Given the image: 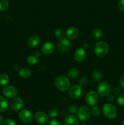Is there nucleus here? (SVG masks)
Masks as SVG:
<instances>
[{"label": "nucleus", "mask_w": 124, "mask_h": 125, "mask_svg": "<svg viewBox=\"0 0 124 125\" xmlns=\"http://www.w3.org/2000/svg\"><path fill=\"white\" fill-rule=\"evenodd\" d=\"M109 51V46L106 42L100 41L97 42L94 46L95 54L100 57L106 56Z\"/></svg>", "instance_id": "f257e3e1"}, {"label": "nucleus", "mask_w": 124, "mask_h": 125, "mask_svg": "<svg viewBox=\"0 0 124 125\" xmlns=\"http://www.w3.org/2000/svg\"><path fill=\"white\" fill-rule=\"evenodd\" d=\"M55 85L60 91L65 92L70 88L71 82L67 77L60 76L57 77L55 80Z\"/></svg>", "instance_id": "f03ea898"}, {"label": "nucleus", "mask_w": 124, "mask_h": 125, "mask_svg": "<svg viewBox=\"0 0 124 125\" xmlns=\"http://www.w3.org/2000/svg\"><path fill=\"white\" fill-rule=\"evenodd\" d=\"M102 112L104 115L109 119H114L117 115L116 108L111 103H106L103 105Z\"/></svg>", "instance_id": "7ed1b4c3"}, {"label": "nucleus", "mask_w": 124, "mask_h": 125, "mask_svg": "<svg viewBox=\"0 0 124 125\" xmlns=\"http://www.w3.org/2000/svg\"><path fill=\"white\" fill-rule=\"evenodd\" d=\"M98 100L99 97L98 94L94 90L88 92L85 96V102L89 106L93 107L96 106L98 103Z\"/></svg>", "instance_id": "20e7f679"}, {"label": "nucleus", "mask_w": 124, "mask_h": 125, "mask_svg": "<svg viewBox=\"0 0 124 125\" xmlns=\"http://www.w3.org/2000/svg\"><path fill=\"white\" fill-rule=\"evenodd\" d=\"M111 85L105 81L100 83L97 87V92L100 96L105 97L108 96L111 92Z\"/></svg>", "instance_id": "39448f33"}, {"label": "nucleus", "mask_w": 124, "mask_h": 125, "mask_svg": "<svg viewBox=\"0 0 124 125\" xmlns=\"http://www.w3.org/2000/svg\"><path fill=\"white\" fill-rule=\"evenodd\" d=\"M77 116L79 119L83 122L88 121L91 116V111L86 106H81L77 111Z\"/></svg>", "instance_id": "423d86ee"}, {"label": "nucleus", "mask_w": 124, "mask_h": 125, "mask_svg": "<svg viewBox=\"0 0 124 125\" xmlns=\"http://www.w3.org/2000/svg\"><path fill=\"white\" fill-rule=\"evenodd\" d=\"M69 96L73 99L79 98L82 95V89L79 85H74L71 87L69 90Z\"/></svg>", "instance_id": "0eeeda50"}, {"label": "nucleus", "mask_w": 124, "mask_h": 125, "mask_svg": "<svg viewBox=\"0 0 124 125\" xmlns=\"http://www.w3.org/2000/svg\"><path fill=\"white\" fill-rule=\"evenodd\" d=\"M2 94L4 96L7 98H13L15 97L18 94L17 89L12 85H8L5 87L2 90Z\"/></svg>", "instance_id": "6e6552de"}, {"label": "nucleus", "mask_w": 124, "mask_h": 125, "mask_svg": "<svg viewBox=\"0 0 124 125\" xmlns=\"http://www.w3.org/2000/svg\"><path fill=\"white\" fill-rule=\"evenodd\" d=\"M34 118L38 123L40 125H45L49 120V117L45 112L38 111L35 113Z\"/></svg>", "instance_id": "1a4fd4ad"}, {"label": "nucleus", "mask_w": 124, "mask_h": 125, "mask_svg": "<svg viewBox=\"0 0 124 125\" xmlns=\"http://www.w3.org/2000/svg\"><path fill=\"white\" fill-rule=\"evenodd\" d=\"M19 117L22 122L29 123L32 120L33 115L32 112L27 109H22L19 113Z\"/></svg>", "instance_id": "9d476101"}, {"label": "nucleus", "mask_w": 124, "mask_h": 125, "mask_svg": "<svg viewBox=\"0 0 124 125\" xmlns=\"http://www.w3.org/2000/svg\"><path fill=\"white\" fill-rule=\"evenodd\" d=\"M71 46V42L68 39H61L57 44V50L60 52H64L68 51Z\"/></svg>", "instance_id": "9b49d317"}, {"label": "nucleus", "mask_w": 124, "mask_h": 125, "mask_svg": "<svg viewBox=\"0 0 124 125\" xmlns=\"http://www.w3.org/2000/svg\"><path fill=\"white\" fill-rule=\"evenodd\" d=\"M24 105L23 100L20 98H14L10 102L11 108L15 111H18L21 109Z\"/></svg>", "instance_id": "f8f14e48"}, {"label": "nucleus", "mask_w": 124, "mask_h": 125, "mask_svg": "<svg viewBox=\"0 0 124 125\" xmlns=\"http://www.w3.org/2000/svg\"><path fill=\"white\" fill-rule=\"evenodd\" d=\"M55 49L54 45L51 42H46L41 48V51L44 55H50L53 52Z\"/></svg>", "instance_id": "ddd939ff"}, {"label": "nucleus", "mask_w": 124, "mask_h": 125, "mask_svg": "<svg viewBox=\"0 0 124 125\" xmlns=\"http://www.w3.org/2000/svg\"><path fill=\"white\" fill-rule=\"evenodd\" d=\"M86 56V50L83 48H79L74 52V58L77 62H82Z\"/></svg>", "instance_id": "4468645a"}, {"label": "nucleus", "mask_w": 124, "mask_h": 125, "mask_svg": "<svg viewBox=\"0 0 124 125\" xmlns=\"http://www.w3.org/2000/svg\"><path fill=\"white\" fill-rule=\"evenodd\" d=\"M66 35L69 39H75L79 35V30L75 27H70L67 30Z\"/></svg>", "instance_id": "2eb2a0df"}, {"label": "nucleus", "mask_w": 124, "mask_h": 125, "mask_svg": "<svg viewBox=\"0 0 124 125\" xmlns=\"http://www.w3.org/2000/svg\"><path fill=\"white\" fill-rule=\"evenodd\" d=\"M40 42V39L39 37V36H38L36 35H32L28 40V46L30 48H35L36 46H37L38 45Z\"/></svg>", "instance_id": "dca6fc26"}, {"label": "nucleus", "mask_w": 124, "mask_h": 125, "mask_svg": "<svg viewBox=\"0 0 124 125\" xmlns=\"http://www.w3.org/2000/svg\"><path fill=\"white\" fill-rule=\"evenodd\" d=\"M64 125H79V121L75 115L69 114L66 117Z\"/></svg>", "instance_id": "f3484780"}, {"label": "nucleus", "mask_w": 124, "mask_h": 125, "mask_svg": "<svg viewBox=\"0 0 124 125\" xmlns=\"http://www.w3.org/2000/svg\"><path fill=\"white\" fill-rule=\"evenodd\" d=\"M8 101L4 96H0V112H5L8 108Z\"/></svg>", "instance_id": "a211bd4d"}, {"label": "nucleus", "mask_w": 124, "mask_h": 125, "mask_svg": "<svg viewBox=\"0 0 124 125\" xmlns=\"http://www.w3.org/2000/svg\"><path fill=\"white\" fill-rule=\"evenodd\" d=\"M31 70L28 68H23L19 72V75L22 78H29L31 76Z\"/></svg>", "instance_id": "6ab92c4d"}, {"label": "nucleus", "mask_w": 124, "mask_h": 125, "mask_svg": "<svg viewBox=\"0 0 124 125\" xmlns=\"http://www.w3.org/2000/svg\"><path fill=\"white\" fill-rule=\"evenodd\" d=\"M79 75V72L77 68H71L68 72V76L72 79H75Z\"/></svg>", "instance_id": "aec40b11"}, {"label": "nucleus", "mask_w": 124, "mask_h": 125, "mask_svg": "<svg viewBox=\"0 0 124 125\" xmlns=\"http://www.w3.org/2000/svg\"><path fill=\"white\" fill-rule=\"evenodd\" d=\"M9 82V76L6 74H2L0 75V85L6 86Z\"/></svg>", "instance_id": "412c9836"}, {"label": "nucleus", "mask_w": 124, "mask_h": 125, "mask_svg": "<svg viewBox=\"0 0 124 125\" xmlns=\"http://www.w3.org/2000/svg\"><path fill=\"white\" fill-rule=\"evenodd\" d=\"M9 7L8 0H0V12L7 10Z\"/></svg>", "instance_id": "4be33fe9"}, {"label": "nucleus", "mask_w": 124, "mask_h": 125, "mask_svg": "<svg viewBox=\"0 0 124 125\" xmlns=\"http://www.w3.org/2000/svg\"><path fill=\"white\" fill-rule=\"evenodd\" d=\"M102 77V73L98 70H95L92 73V78L94 81L99 82Z\"/></svg>", "instance_id": "5701e85b"}, {"label": "nucleus", "mask_w": 124, "mask_h": 125, "mask_svg": "<svg viewBox=\"0 0 124 125\" xmlns=\"http://www.w3.org/2000/svg\"><path fill=\"white\" fill-rule=\"evenodd\" d=\"M92 35H93L94 37L96 39H97V40L100 39L102 37V35H103L102 29L98 28H95L93 31H92Z\"/></svg>", "instance_id": "b1692460"}, {"label": "nucleus", "mask_w": 124, "mask_h": 125, "mask_svg": "<svg viewBox=\"0 0 124 125\" xmlns=\"http://www.w3.org/2000/svg\"><path fill=\"white\" fill-rule=\"evenodd\" d=\"M55 35L58 39L61 40V39H63L64 38V37H65V32H64V31L63 29L59 28V29H57L55 31Z\"/></svg>", "instance_id": "393cba45"}, {"label": "nucleus", "mask_w": 124, "mask_h": 125, "mask_svg": "<svg viewBox=\"0 0 124 125\" xmlns=\"http://www.w3.org/2000/svg\"><path fill=\"white\" fill-rule=\"evenodd\" d=\"M38 61V59L36 56H30L27 59V62L30 65H35Z\"/></svg>", "instance_id": "a878e982"}, {"label": "nucleus", "mask_w": 124, "mask_h": 125, "mask_svg": "<svg viewBox=\"0 0 124 125\" xmlns=\"http://www.w3.org/2000/svg\"><path fill=\"white\" fill-rule=\"evenodd\" d=\"M91 112H92V114L93 116H94V117H98L100 114V108L98 107L94 106L92 107Z\"/></svg>", "instance_id": "bb28decb"}, {"label": "nucleus", "mask_w": 124, "mask_h": 125, "mask_svg": "<svg viewBox=\"0 0 124 125\" xmlns=\"http://www.w3.org/2000/svg\"><path fill=\"white\" fill-rule=\"evenodd\" d=\"M117 104L120 107L124 106V94H122L118 96L117 99Z\"/></svg>", "instance_id": "cd10ccee"}, {"label": "nucleus", "mask_w": 124, "mask_h": 125, "mask_svg": "<svg viewBox=\"0 0 124 125\" xmlns=\"http://www.w3.org/2000/svg\"><path fill=\"white\" fill-rule=\"evenodd\" d=\"M79 85L81 87H85L88 84V79L85 77H81L80 78L79 81Z\"/></svg>", "instance_id": "c85d7f7f"}, {"label": "nucleus", "mask_w": 124, "mask_h": 125, "mask_svg": "<svg viewBox=\"0 0 124 125\" xmlns=\"http://www.w3.org/2000/svg\"><path fill=\"white\" fill-rule=\"evenodd\" d=\"M58 111L56 110L55 109H52L49 111L48 115L51 118H55L57 115H58Z\"/></svg>", "instance_id": "c756f323"}, {"label": "nucleus", "mask_w": 124, "mask_h": 125, "mask_svg": "<svg viewBox=\"0 0 124 125\" xmlns=\"http://www.w3.org/2000/svg\"><path fill=\"white\" fill-rule=\"evenodd\" d=\"M77 108L74 105H72V106H69L68 108V111L70 114H74L76 112Z\"/></svg>", "instance_id": "7c9ffc66"}, {"label": "nucleus", "mask_w": 124, "mask_h": 125, "mask_svg": "<svg viewBox=\"0 0 124 125\" xmlns=\"http://www.w3.org/2000/svg\"><path fill=\"white\" fill-rule=\"evenodd\" d=\"M118 7L122 12H124V0H120L119 1Z\"/></svg>", "instance_id": "2f4dec72"}, {"label": "nucleus", "mask_w": 124, "mask_h": 125, "mask_svg": "<svg viewBox=\"0 0 124 125\" xmlns=\"http://www.w3.org/2000/svg\"><path fill=\"white\" fill-rule=\"evenodd\" d=\"M4 125H16V123L13 120L8 118V119H6V120L4 121Z\"/></svg>", "instance_id": "473e14b6"}, {"label": "nucleus", "mask_w": 124, "mask_h": 125, "mask_svg": "<svg viewBox=\"0 0 124 125\" xmlns=\"http://www.w3.org/2000/svg\"><path fill=\"white\" fill-rule=\"evenodd\" d=\"M122 91V89L120 86H115V87L113 89V92H114V94H119Z\"/></svg>", "instance_id": "72a5a7b5"}, {"label": "nucleus", "mask_w": 124, "mask_h": 125, "mask_svg": "<svg viewBox=\"0 0 124 125\" xmlns=\"http://www.w3.org/2000/svg\"><path fill=\"white\" fill-rule=\"evenodd\" d=\"M49 125H61V123L57 120H52L50 121Z\"/></svg>", "instance_id": "f704fd0d"}, {"label": "nucleus", "mask_w": 124, "mask_h": 125, "mask_svg": "<svg viewBox=\"0 0 124 125\" xmlns=\"http://www.w3.org/2000/svg\"><path fill=\"white\" fill-rule=\"evenodd\" d=\"M108 98H107V100H108V102L109 103H112L114 101V97L113 95H108Z\"/></svg>", "instance_id": "c9c22d12"}, {"label": "nucleus", "mask_w": 124, "mask_h": 125, "mask_svg": "<svg viewBox=\"0 0 124 125\" xmlns=\"http://www.w3.org/2000/svg\"><path fill=\"white\" fill-rule=\"evenodd\" d=\"M119 84L121 87L124 88V76H123L119 80Z\"/></svg>", "instance_id": "e433bc0d"}, {"label": "nucleus", "mask_w": 124, "mask_h": 125, "mask_svg": "<svg viewBox=\"0 0 124 125\" xmlns=\"http://www.w3.org/2000/svg\"><path fill=\"white\" fill-rule=\"evenodd\" d=\"M3 120H4L3 117H2V115H1L0 114V124H1V123H2Z\"/></svg>", "instance_id": "4c0bfd02"}, {"label": "nucleus", "mask_w": 124, "mask_h": 125, "mask_svg": "<svg viewBox=\"0 0 124 125\" xmlns=\"http://www.w3.org/2000/svg\"><path fill=\"white\" fill-rule=\"evenodd\" d=\"M121 125H124V120L122 122V124H121Z\"/></svg>", "instance_id": "58836bf2"}, {"label": "nucleus", "mask_w": 124, "mask_h": 125, "mask_svg": "<svg viewBox=\"0 0 124 125\" xmlns=\"http://www.w3.org/2000/svg\"><path fill=\"white\" fill-rule=\"evenodd\" d=\"M81 125H87L85 124V123H83V124H81Z\"/></svg>", "instance_id": "ea45409f"}, {"label": "nucleus", "mask_w": 124, "mask_h": 125, "mask_svg": "<svg viewBox=\"0 0 124 125\" xmlns=\"http://www.w3.org/2000/svg\"></svg>", "instance_id": "a19ab883"}]
</instances>
